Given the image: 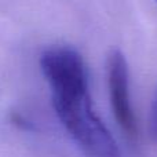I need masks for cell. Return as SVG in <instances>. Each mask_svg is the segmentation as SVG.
<instances>
[{
  "label": "cell",
  "mask_w": 157,
  "mask_h": 157,
  "mask_svg": "<svg viewBox=\"0 0 157 157\" xmlns=\"http://www.w3.org/2000/svg\"><path fill=\"white\" fill-rule=\"evenodd\" d=\"M51 90V103L69 135L92 157H120L116 139L92 108L88 78Z\"/></svg>",
  "instance_id": "cell-1"
},
{
  "label": "cell",
  "mask_w": 157,
  "mask_h": 157,
  "mask_svg": "<svg viewBox=\"0 0 157 157\" xmlns=\"http://www.w3.org/2000/svg\"><path fill=\"white\" fill-rule=\"evenodd\" d=\"M10 121H11V124L18 127L19 130H24V131H33L35 130L32 123H30L22 113H19V112H13V113L10 114Z\"/></svg>",
  "instance_id": "cell-4"
},
{
  "label": "cell",
  "mask_w": 157,
  "mask_h": 157,
  "mask_svg": "<svg viewBox=\"0 0 157 157\" xmlns=\"http://www.w3.org/2000/svg\"><path fill=\"white\" fill-rule=\"evenodd\" d=\"M147 132L152 142L157 144V84L153 90L152 99H150L149 117H147Z\"/></svg>",
  "instance_id": "cell-3"
},
{
  "label": "cell",
  "mask_w": 157,
  "mask_h": 157,
  "mask_svg": "<svg viewBox=\"0 0 157 157\" xmlns=\"http://www.w3.org/2000/svg\"><path fill=\"white\" fill-rule=\"evenodd\" d=\"M156 3H157V0H156Z\"/></svg>",
  "instance_id": "cell-5"
},
{
  "label": "cell",
  "mask_w": 157,
  "mask_h": 157,
  "mask_svg": "<svg viewBox=\"0 0 157 157\" xmlns=\"http://www.w3.org/2000/svg\"><path fill=\"white\" fill-rule=\"evenodd\" d=\"M110 106L116 123L130 139L138 136V123L130 95V71L125 55L120 50L109 54L106 63Z\"/></svg>",
  "instance_id": "cell-2"
}]
</instances>
